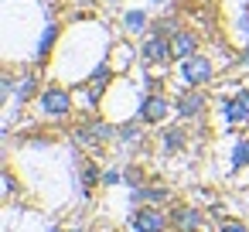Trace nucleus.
Segmentation results:
<instances>
[{
    "label": "nucleus",
    "instance_id": "f257e3e1",
    "mask_svg": "<svg viewBox=\"0 0 249 232\" xmlns=\"http://www.w3.org/2000/svg\"><path fill=\"white\" fill-rule=\"evenodd\" d=\"M72 109H75V99H72L69 86L48 82V86L38 92V113H41L45 120H69Z\"/></svg>",
    "mask_w": 249,
    "mask_h": 232
},
{
    "label": "nucleus",
    "instance_id": "f03ea898",
    "mask_svg": "<svg viewBox=\"0 0 249 232\" xmlns=\"http://www.w3.org/2000/svg\"><path fill=\"white\" fill-rule=\"evenodd\" d=\"M140 62H143V69H150V72H167V65L174 62V52H171V38L167 35H154V31H147L143 35V41H140Z\"/></svg>",
    "mask_w": 249,
    "mask_h": 232
},
{
    "label": "nucleus",
    "instance_id": "7ed1b4c3",
    "mask_svg": "<svg viewBox=\"0 0 249 232\" xmlns=\"http://www.w3.org/2000/svg\"><path fill=\"white\" fill-rule=\"evenodd\" d=\"M174 65H178V82L188 86V89H201V86H208L215 79V62L208 55H201V52L184 58V62H174Z\"/></svg>",
    "mask_w": 249,
    "mask_h": 232
},
{
    "label": "nucleus",
    "instance_id": "20e7f679",
    "mask_svg": "<svg viewBox=\"0 0 249 232\" xmlns=\"http://www.w3.org/2000/svg\"><path fill=\"white\" fill-rule=\"evenodd\" d=\"M174 113V103L164 92H143L140 106H137V120L143 126H164V120Z\"/></svg>",
    "mask_w": 249,
    "mask_h": 232
},
{
    "label": "nucleus",
    "instance_id": "39448f33",
    "mask_svg": "<svg viewBox=\"0 0 249 232\" xmlns=\"http://www.w3.org/2000/svg\"><path fill=\"white\" fill-rule=\"evenodd\" d=\"M208 113V96H205V89H181L178 92V99H174V116L181 120V123H195V120H201Z\"/></svg>",
    "mask_w": 249,
    "mask_h": 232
},
{
    "label": "nucleus",
    "instance_id": "423d86ee",
    "mask_svg": "<svg viewBox=\"0 0 249 232\" xmlns=\"http://www.w3.org/2000/svg\"><path fill=\"white\" fill-rule=\"evenodd\" d=\"M120 123H109V120H86L82 126H75V143L79 147H106L113 137H116Z\"/></svg>",
    "mask_w": 249,
    "mask_h": 232
},
{
    "label": "nucleus",
    "instance_id": "0eeeda50",
    "mask_svg": "<svg viewBox=\"0 0 249 232\" xmlns=\"http://www.w3.org/2000/svg\"><path fill=\"white\" fill-rule=\"evenodd\" d=\"M130 229L140 232H171V215H164L160 205H137L130 215Z\"/></svg>",
    "mask_w": 249,
    "mask_h": 232
},
{
    "label": "nucleus",
    "instance_id": "6e6552de",
    "mask_svg": "<svg viewBox=\"0 0 249 232\" xmlns=\"http://www.w3.org/2000/svg\"><path fill=\"white\" fill-rule=\"evenodd\" d=\"M167 215H171L174 232H201L205 229V212L195 208V205H174Z\"/></svg>",
    "mask_w": 249,
    "mask_h": 232
},
{
    "label": "nucleus",
    "instance_id": "1a4fd4ad",
    "mask_svg": "<svg viewBox=\"0 0 249 232\" xmlns=\"http://www.w3.org/2000/svg\"><path fill=\"white\" fill-rule=\"evenodd\" d=\"M171 52H174V62H184V58L198 55V35L191 28H178L171 35Z\"/></svg>",
    "mask_w": 249,
    "mask_h": 232
},
{
    "label": "nucleus",
    "instance_id": "9d476101",
    "mask_svg": "<svg viewBox=\"0 0 249 232\" xmlns=\"http://www.w3.org/2000/svg\"><path fill=\"white\" fill-rule=\"evenodd\" d=\"M157 143H160V154H181L184 147H188V130L181 126V123H174V126H164L160 130V137H157Z\"/></svg>",
    "mask_w": 249,
    "mask_h": 232
},
{
    "label": "nucleus",
    "instance_id": "9b49d317",
    "mask_svg": "<svg viewBox=\"0 0 249 232\" xmlns=\"http://www.w3.org/2000/svg\"><path fill=\"white\" fill-rule=\"evenodd\" d=\"M171 198V191L164 184H140V188H130V205H164Z\"/></svg>",
    "mask_w": 249,
    "mask_h": 232
},
{
    "label": "nucleus",
    "instance_id": "f8f14e48",
    "mask_svg": "<svg viewBox=\"0 0 249 232\" xmlns=\"http://www.w3.org/2000/svg\"><path fill=\"white\" fill-rule=\"evenodd\" d=\"M58 38H62V24L58 21H48L45 31H41V38H38V52H35V62L38 65H45L52 58V48L58 45Z\"/></svg>",
    "mask_w": 249,
    "mask_h": 232
},
{
    "label": "nucleus",
    "instance_id": "ddd939ff",
    "mask_svg": "<svg viewBox=\"0 0 249 232\" xmlns=\"http://www.w3.org/2000/svg\"><path fill=\"white\" fill-rule=\"evenodd\" d=\"M38 92H41V89H38V72H24V75L14 82V96H11V99H14L18 106H24V103L38 99Z\"/></svg>",
    "mask_w": 249,
    "mask_h": 232
},
{
    "label": "nucleus",
    "instance_id": "4468645a",
    "mask_svg": "<svg viewBox=\"0 0 249 232\" xmlns=\"http://www.w3.org/2000/svg\"><path fill=\"white\" fill-rule=\"evenodd\" d=\"M218 113H222V120H225L229 126H246V123H249V113L239 106L235 96H225V99L218 103Z\"/></svg>",
    "mask_w": 249,
    "mask_h": 232
},
{
    "label": "nucleus",
    "instance_id": "2eb2a0df",
    "mask_svg": "<svg viewBox=\"0 0 249 232\" xmlns=\"http://www.w3.org/2000/svg\"><path fill=\"white\" fill-rule=\"evenodd\" d=\"M123 31L126 35H147L150 31V18H147V11H126L123 14Z\"/></svg>",
    "mask_w": 249,
    "mask_h": 232
},
{
    "label": "nucleus",
    "instance_id": "dca6fc26",
    "mask_svg": "<svg viewBox=\"0 0 249 232\" xmlns=\"http://www.w3.org/2000/svg\"><path fill=\"white\" fill-rule=\"evenodd\" d=\"M242 167H249V137H235L229 154V171H242Z\"/></svg>",
    "mask_w": 249,
    "mask_h": 232
},
{
    "label": "nucleus",
    "instance_id": "f3484780",
    "mask_svg": "<svg viewBox=\"0 0 249 232\" xmlns=\"http://www.w3.org/2000/svg\"><path fill=\"white\" fill-rule=\"evenodd\" d=\"M116 137L126 143V147H133V143H140L143 140V123L133 116V120H126V123H120V130H116Z\"/></svg>",
    "mask_w": 249,
    "mask_h": 232
},
{
    "label": "nucleus",
    "instance_id": "a211bd4d",
    "mask_svg": "<svg viewBox=\"0 0 249 232\" xmlns=\"http://www.w3.org/2000/svg\"><path fill=\"white\" fill-rule=\"evenodd\" d=\"M109 62H113V69H116V72H126V69H130V62H133V48H130L126 41L113 45V48H109Z\"/></svg>",
    "mask_w": 249,
    "mask_h": 232
},
{
    "label": "nucleus",
    "instance_id": "6ab92c4d",
    "mask_svg": "<svg viewBox=\"0 0 249 232\" xmlns=\"http://www.w3.org/2000/svg\"><path fill=\"white\" fill-rule=\"evenodd\" d=\"M96 184H103V171H99V164L86 161L82 164V195H92Z\"/></svg>",
    "mask_w": 249,
    "mask_h": 232
},
{
    "label": "nucleus",
    "instance_id": "aec40b11",
    "mask_svg": "<svg viewBox=\"0 0 249 232\" xmlns=\"http://www.w3.org/2000/svg\"><path fill=\"white\" fill-rule=\"evenodd\" d=\"M0 181H4V198H14V195H18V181H14V171H11V167H4Z\"/></svg>",
    "mask_w": 249,
    "mask_h": 232
},
{
    "label": "nucleus",
    "instance_id": "412c9836",
    "mask_svg": "<svg viewBox=\"0 0 249 232\" xmlns=\"http://www.w3.org/2000/svg\"><path fill=\"white\" fill-rule=\"evenodd\" d=\"M123 181H126L130 188H140V184H143V171H140L137 164H130V167L123 171Z\"/></svg>",
    "mask_w": 249,
    "mask_h": 232
},
{
    "label": "nucleus",
    "instance_id": "4be33fe9",
    "mask_svg": "<svg viewBox=\"0 0 249 232\" xmlns=\"http://www.w3.org/2000/svg\"><path fill=\"white\" fill-rule=\"evenodd\" d=\"M215 232H249V225L246 222H239V218H225V222H218V229Z\"/></svg>",
    "mask_w": 249,
    "mask_h": 232
},
{
    "label": "nucleus",
    "instance_id": "5701e85b",
    "mask_svg": "<svg viewBox=\"0 0 249 232\" xmlns=\"http://www.w3.org/2000/svg\"><path fill=\"white\" fill-rule=\"evenodd\" d=\"M120 181H123V171H116V167H106V171H103V188L120 184Z\"/></svg>",
    "mask_w": 249,
    "mask_h": 232
},
{
    "label": "nucleus",
    "instance_id": "b1692460",
    "mask_svg": "<svg viewBox=\"0 0 249 232\" xmlns=\"http://www.w3.org/2000/svg\"><path fill=\"white\" fill-rule=\"evenodd\" d=\"M232 96H235V99H239V106H242V109L249 113V86H239V89H235Z\"/></svg>",
    "mask_w": 249,
    "mask_h": 232
},
{
    "label": "nucleus",
    "instance_id": "393cba45",
    "mask_svg": "<svg viewBox=\"0 0 249 232\" xmlns=\"http://www.w3.org/2000/svg\"><path fill=\"white\" fill-rule=\"evenodd\" d=\"M48 232H62V229H58V225H52V229H48Z\"/></svg>",
    "mask_w": 249,
    "mask_h": 232
},
{
    "label": "nucleus",
    "instance_id": "a878e982",
    "mask_svg": "<svg viewBox=\"0 0 249 232\" xmlns=\"http://www.w3.org/2000/svg\"><path fill=\"white\" fill-rule=\"evenodd\" d=\"M130 232H140V229H130Z\"/></svg>",
    "mask_w": 249,
    "mask_h": 232
},
{
    "label": "nucleus",
    "instance_id": "bb28decb",
    "mask_svg": "<svg viewBox=\"0 0 249 232\" xmlns=\"http://www.w3.org/2000/svg\"><path fill=\"white\" fill-rule=\"evenodd\" d=\"M246 4H249V0H246Z\"/></svg>",
    "mask_w": 249,
    "mask_h": 232
}]
</instances>
